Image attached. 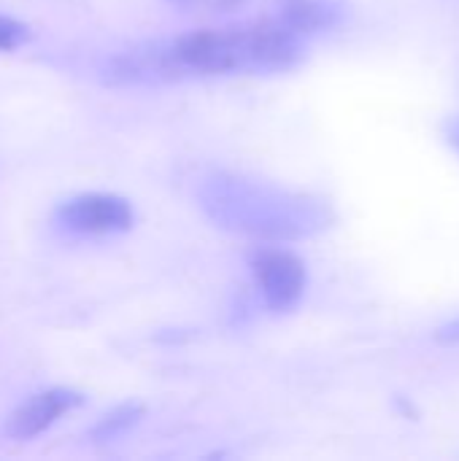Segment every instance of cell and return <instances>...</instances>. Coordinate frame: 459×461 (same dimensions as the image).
<instances>
[{
  "label": "cell",
  "instance_id": "ba28073f",
  "mask_svg": "<svg viewBox=\"0 0 459 461\" xmlns=\"http://www.w3.org/2000/svg\"><path fill=\"white\" fill-rule=\"evenodd\" d=\"M30 41V27L14 16L0 14V51H14Z\"/></svg>",
  "mask_w": 459,
  "mask_h": 461
},
{
  "label": "cell",
  "instance_id": "8fae6325",
  "mask_svg": "<svg viewBox=\"0 0 459 461\" xmlns=\"http://www.w3.org/2000/svg\"><path fill=\"white\" fill-rule=\"evenodd\" d=\"M222 5H235V3H241V0H219Z\"/></svg>",
  "mask_w": 459,
  "mask_h": 461
},
{
  "label": "cell",
  "instance_id": "8992f818",
  "mask_svg": "<svg viewBox=\"0 0 459 461\" xmlns=\"http://www.w3.org/2000/svg\"><path fill=\"white\" fill-rule=\"evenodd\" d=\"M344 5L335 0H284L279 19L303 38H308L314 32L338 27L344 22Z\"/></svg>",
  "mask_w": 459,
  "mask_h": 461
},
{
  "label": "cell",
  "instance_id": "3957f363",
  "mask_svg": "<svg viewBox=\"0 0 459 461\" xmlns=\"http://www.w3.org/2000/svg\"><path fill=\"white\" fill-rule=\"evenodd\" d=\"M249 270L271 313H292L300 305L308 286V270L295 251L279 246H257L249 254Z\"/></svg>",
  "mask_w": 459,
  "mask_h": 461
},
{
  "label": "cell",
  "instance_id": "52a82bcc",
  "mask_svg": "<svg viewBox=\"0 0 459 461\" xmlns=\"http://www.w3.org/2000/svg\"><path fill=\"white\" fill-rule=\"evenodd\" d=\"M146 416V408L135 400L130 402H119L116 408L106 411L89 429V440L95 446H108L122 440L130 429H135L141 424V419Z\"/></svg>",
  "mask_w": 459,
  "mask_h": 461
},
{
  "label": "cell",
  "instance_id": "7c38bea8",
  "mask_svg": "<svg viewBox=\"0 0 459 461\" xmlns=\"http://www.w3.org/2000/svg\"><path fill=\"white\" fill-rule=\"evenodd\" d=\"M173 3H192V0H173Z\"/></svg>",
  "mask_w": 459,
  "mask_h": 461
},
{
  "label": "cell",
  "instance_id": "5b68a950",
  "mask_svg": "<svg viewBox=\"0 0 459 461\" xmlns=\"http://www.w3.org/2000/svg\"><path fill=\"white\" fill-rule=\"evenodd\" d=\"M84 402H87V397L70 386L41 389V392L30 394L22 405L14 408V413L5 421V435L19 443L32 440V438L43 435L46 429H51L62 416L78 411Z\"/></svg>",
  "mask_w": 459,
  "mask_h": 461
},
{
  "label": "cell",
  "instance_id": "30bf717a",
  "mask_svg": "<svg viewBox=\"0 0 459 461\" xmlns=\"http://www.w3.org/2000/svg\"><path fill=\"white\" fill-rule=\"evenodd\" d=\"M444 132H446V140L459 151V116H452V119L444 124Z\"/></svg>",
  "mask_w": 459,
  "mask_h": 461
},
{
  "label": "cell",
  "instance_id": "9c48e42d",
  "mask_svg": "<svg viewBox=\"0 0 459 461\" xmlns=\"http://www.w3.org/2000/svg\"><path fill=\"white\" fill-rule=\"evenodd\" d=\"M436 343L441 346H459V319L446 321L444 327L436 330Z\"/></svg>",
  "mask_w": 459,
  "mask_h": 461
},
{
  "label": "cell",
  "instance_id": "7a4b0ae2",
  "mask_svg": "<svg viewBox=\"0 0 459 461\" xmlns=\"http://www.w3.org/2000/svg\"><path fill=\"white\" fill-rule=\"evenodd\" d=\"M162 51L173 81L187 76L284 73L303 62L306 38L276 16L165 38Z\"/></svg>",
  "mask_w": 459,
  "mask_h": 461
},
{
  "label": "cell",
  "instance_id": "6da1fadb",
  "mask_svg": "<svg viewBox=\"0 0 459 461\" xmlns=\"http://www.w3.org/2000/svg\"><path fill=\"white\" fill-rule=\"evenodd\" d=\"M197 203L216 227L257 240H300L325 232L335 221L325 197L233 173L206 176L197 186Z\"/></svg>",
  "mask_w": 459,
  "mask_h": 461
},
{
  "label": "cell",
  "instance_id": "277c9868",
  "mask_svg": "<svg viewBox=\"0 0 459 461\" xmlns=\"http://www.w3.org/2000/svg\"><path fill=\"white\" fill-rule=\"evenodd\" d=\"M54 221L76 235H116L135 224L133 203L114 192H81L54 208Z\"/></svg>",
  "mask_w": 459,
  "mask_h": 461
}]
</instances>
